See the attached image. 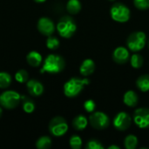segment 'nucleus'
Returning a JSON list of instances; mask_svg holds the SVG:
<instances>
[{"label": "nucleus", "instance_id": "obj_17", "mask_svg": "<svg viewBox=\"0 0 149 149\" xmlns=\"http://www.w3.org/2000/svg\"><path fill=\"white\" fill-rule=\"evenodd\" d=\"M87 124H88V120L86 117L82 114L76 116L72 120V127L78 131L84 130L87 127Z\"/></svg>", "mask_w": 149, "mask_h": 149}, {"label": "nucleus", "instance_id": "obj_14", "mask_svg": "<svg viewBox=\"0 0 149 149\" xmlns=\"http://www.w3.org/2000/svg\"><path fill=\"white\" fill-rule=\"evenodd\" d=\"M94 71H95V63L91 58L85 59L79 67L80 74L82 76H85V77L92 75L94 72Z\"/></svg>", "mask_w": 149, "mask_h": 149}, {"label": "nucleus", "instance_id": "obj_21", "mask_svg": "<svg viewBox=\"0 0 149 149\" xmlns=\"http://www.w3.org/2000/svg\"><path fill=\"white\" fill-rule=\"evenodd\" d=\"M124 145L127 149H135L138 145V138L134 134H129L125 138Z\"/></svg>", "mask_w": 149, "mask_h": 149}, {"label": "nucleus", "instance_id": "obj_15", "mask_svg": "<svg viewBox=\"0 0 149 149\" xmlns=\"http://www.w3.org/2000/svg\"><path fill=\"white\" fill-rule=\"evenodd\" d=\"M123 102L126 106L129 107H135L139 102V97L135 93V92L129 90L126 92V93L123 96Z\"/></svg>", "mask_w": 149, "mask_h": 149}, {"label": "nucleus", "instance_id": "obj_26", "mask_svg": "<svg viewBox=\"0 0 149 149\" xmlns=\"http://www.w3.org/2000/svg\"><path fill=\"white\" fill-rule=\"evenodd\" d=\"M46 46L50 50H56L59 46V40L53 36H48L46 39Z\"/></svg>", "mask_w": 149, "mask_h": 149}, {"label": "nucleus", "instance_id": "obj_16", "mask_svg": "<svg viewBox=\"0 0 149 149\" xmlns=\"http://www.w3.org/2000/svg\"><path fill=\"white\" fill-rule=\"evenodd\" d=\"M26 61L31 66L38 67L42 63V55L37 51H31L27 54Z\"/></svg>", "mask_w": 149, "mask_h": 149}, {"label": "nucleus", "instance_id": "obj_6", "mask_svg": "<svg viewBox=\"0 0 149 149\" xmlns=\"http://www.w3.org/2000/svg\"><path fill=\"white\" fill-rule=\"evenodd\" d=\"M21 100V96L15 91H6L0 95V105L6 109L17 107Z\"/></svg>", "mask_w": 149, "mask_h": 149}, {"label": "nucleus", "instance_id": "obj_31", "mask_svg": "<svg viewBox=\"0 0 149 149\" xmlns=\"http://www.w3.org/2000/svg\"><path fill=\"white\" fill-rule=\"evenodd\" d=\"M108 149H120V148L118 147V146H115V145H112V146H110Z\"/></svg>", "mask_w": 149, "mask_h": 149}, {"label": "nucleus", "instance_id": "obj_35", "mask_svg": "<svg viewBox=\"0 0 149 149\" xmlns=\"http://www.w3.org/2000/svg\"><path fill=\"white\" fill-rule=\"evenodd\" d=\"M109 1H114V0H109Z\"/></svg>", "mask_w": 149, "mask_h": 149}, {"label": "nucleus", "instance_id": "obj_32", "mask_svg": "<svg viewBox=\"0 0 149 149\" xmlns=\"http://www.w3.org/2000/svg\"><path fill=\"white\" fill-rule=\"evenodd\" d=\"M36 3H44V2H45L46 0H34Z\"/></svg>", "mask_w": 149, "mask_h": 149}, {"label": "nucleus", "instance_id": "obj_5", "mask_svg": "<svg viewBox=\"0 0 149 149\" xmlns=\"http://www.w3.org/2000/svg\"><path fill=\"white\" fill-rule=\"evenodd\" d=\"M147 44V36L143 31H134L131 33L127 40V45L131 52H140Z\"/></svg>", "mask_w": 149, "mask_h": 149}, {"label": "nucleus", "instance_id": "obj_11", "mask_svg": "<svg viewBox=\"0 0 149 149\" xmlns=\"http://www.w3.org/2000/svg\"><path fill=\"white\" fill-rule=\"evenodd\" d=\"M38 30L45 36H51L55 31V25L50 18L41 17L38 22Z\"/></svg>", "mask_w": 149, "mask_h": 149}, {"label": "nucleus", "instance_id": "obj_3", "mask_svg": "<svg viewBox=\"0 0 149 149\" xmlns=\"http://www.w3.org/2000/svg\"><path fill=\"white\" fill-rule=\"evenodd\" d=\"M57 31L62 38H70L77 31V24L75 20L69 16L62 17L57 24Z\"/></svg>", "mask_w": 149, "mask_h": 149}, {"label": "nucleus", "instance_id": "obj_23", "mask_svg": "<svg viewBox=\"0 0 149 149\" xmlns=\"http://www.w3.org/2000/svg\"><path fill=\"white\" fill-rule=\"evenodd\" d=\"M130 63H131L132 67H134L135 69H139V68L142 67V65H143V63H144L143 57L141 54L135 53L131 57Z\"/></svg>", "mask_w": 149, "mask_h": 149}, {"label": "nucleus", "instance_id": "obj_34", "mask_svg": "<svg viewBox=\"0 0 149 149\" xmlns=\"http://www.w3.org/2000/svg\"><path fill=\"white\" fill-rule=\"evenodd\" d=\"M148 48H149V40H148Z\"/></svg>", "mask_w": 149, "mask_h": 149}, {"label": "nucleus", "instance_id": "obj_9", "mask_svg": "<svg viewBox=\"0 0 149 149\" xmlns=\"http://www.w3.org/2000/svg\"><path fill=\"white\" fill-rule=\"evenodd\" d=\"M134 121L141 129L149 128V108L142 107L136 109L134 114Z\"/></svg>", "mask_w": 149, "mask_h": 149}, {"label": "nucleus", "instance_id": "obj_13", "mask_svg": "<svg viewBox=\"0 0 149 149\" xmlns=\"http://www.w3.org/2000/svg\"><path fill=\"white\" fill-rule=\"evenodd\" d=\"M26 88L30 94L33 96H40L44 93V86L41 82L37 79H29L26 82Z\"/></svg>", "mask_w": 149, "mask_h": 149}, {"label": "nucleus", "instance_id": "obj_19", "mask_svg": "<svg viewBox=\"0 0 149 149\" xmlns=\"http://www.w3.org/2000/svg\"><path fill=\"white\" fill-rule=\"evenodd\" d=\"M66 10L72 15L78 14L81 10L80 1L79 0H69L66 3Z\"/></svg>", "mask_w": 149, "mask_h": 149}, {"label": "nucleus", "instance_id": "obj_1", "mask_svg": "<svg viewBox=\"0 0 149 149\" xmlns=\"http://www.w3.org/2000/svg\"><path fill=\"white\" fill-rule=\"evenodd\" d=\"M65 62L61 56L58 54H50L45 59L40 72L44 73L46 72L49 73H58L65 69Z\"/></svg>", "mask_w": 149, "mask_h": 149}, {"label": "nucleus", "instance_id": "obj_22", "mask_svg": "<svg viewBox=\"0 0 149 149\" xmlns=\"http://www.w3.org/2000/svg\"><path fill=\"white\" fill-rule=\"evenodd\" d=\"M51 146L52 140L48 136H42L36 142V147L38 149H48L51 148Z\"/></svg>", "mask_w": 149, "mask_h": 149}, {"label": "nucleus", "instance_id": "obj_4", "mask_svg": "<svg viewBox=\"0 0 149 149\" xmlns=\"http://www.w3.org/2000/svg\"><path fill=\"white\" fill-rule=\"evenodd\" d=\"M110 15L113 20L119 23H126L129 20L131 12L126 4L122 3H116L111 7Z\"/></svg>", "mask_w": 149, "mask_h": 149}, {"label": "nucleus", "instance_id": "obj_29", "mask_svg": "<svg viewBox=\"0 0 149 149\" xmlns=\"http://www.w3.org/2000/svg\"><path fill=\"white\" fill-rule=\"evenodd\" d=\"M134 6L141 10H146L149 9V0H134Z\"/></svg>", "mask_w": 149, "mask_h": 149}, {"label": "nucleus", "instance_id": "obj_30", "mask_svg": "<svg viewBox=\"0 0 149 149\" xmlns=\"http://www.w3.org/2000/svg\"><path fill=\"white\" fill-rule=\"evenodd\" d=\"M96 104L93 100H88L84 103V108L87 113H93L95 110Z\"/></svg>", "mask_w": 149, "mask_h": 149}, {"label": "nucleus", "instance_id": "obj_2", "mask_svg": "<svg viewBox=\"0 0 149 149\" xmlns=\"http://www.w3.org/2000/svg\"><path fill=\"white\" fill-rule=\"evenodd\" d=\"M89 84V79L80 78H72L64 85V93L68 98H74L78 96L85 86Z\"/></svg>", "mask_w": 149, "mask_h": 149}, {"label": "nucleus", "instance_id": "obj_25", "mask_svg": "<svg viewBox=\"0 0 149 149\" xmlns=\"http://www.w3.org/2000/svg\"><path fill=\"white\" fill-rule=\"evenodd\" d=\"M15 79L19 83H26L29 80L28 72L24 69L18 70L15 74Z\"/></svg>", "mask_w": 149, "mask_h": 149}, {"label": "nucleus", "instance_id": "obj_28", "mask_svg": "<svg viewBox=\"0 0 149 149\" xmlns=\"http://www.w3.org/2000/svg\"><path fill=\"white\" fill-rule=\"evenodd\" d=\"M86 149H104V146L100 141L93 139L87 142L86 146Z\"/></svg>", "mask_w": 149, "mask_h": 149}, {"label": "nucleus", "instance_id": "obj_12", "mask_svg": "<svg viewBox=\"0 0 149 149\" xmlns=\"http://www.w3.org/2000/svg\"><path fill=\"white\" fill-rule=\"evenodd\" d=\"M129 58H130V54L128 50L123 46L117 47L113 52V59L115 63L119 65L126 64L129 60Z\"/></svg>", "mask_w": 149, "mask_h": 149}, {"label": "nucleus", "instance_id": "obj_27", "mask_svg": "<svg viewBox=\"0 0 149 149\" xmlns=\"http://www.w3.org/2000/svg\"><path fill=\"white\" fill-rule=\"evenodd\" d=\"M70 147L72 149H80L82 147V140L78 135H72L69 141Z\"/></svg>", "mask_w": 149, "mask_h": 149}, {"label": "nucleus", "instance_id": "obj_8", "mask_svg": "<svg viewBox=\"0 0 149 149\" xmlns=\"http://www.w3.org/2000/svg\"><path fill=\"white\" fill-rule=\"evenodd\" d=\"M90 125L96 130H104L109 127L110 120L103 112H95L89 117Z\"/></svg>", "mask_w": 149, "mask_h": 149}, {"label": "nucleus", "instance_id": "obj_10", "mask_svg": "<svg viewBox=\"0 0 149 149\" xmlns=\"http://www.w3.org/2000/svg\"><path fill=\"white\" fill-rule=\"evenodd\" d=\"M132 119L126 112H120L113 119V126L119 131H126L130 127Z\"/></svg>", "mask_w": 149, "mask_h": 149}, {"label": "nucleus", "instance_id": "obj_24", "mask_svg": "<svg viewBox=\"0 0 149 149\" xmlns=\"http://www.w3.org/2000/svg\"><path fill=\"white\" fill-rule=\"evenodd\" d=\"M11 83V77L8 72H0V88H7Z\"/></svg>", "mask_w": 149, "mask_h": 149}, {"label": "nucleus", "instance_id": "obj_20", "mask_svg": "<svg viewBox=\"0 0 149 149\" xmlns=\"http://www.w3.org/2000/svg\"><path fill=\"white\" fill-rule=\"evenodd\" d=\"M21 100L24 111L27 113H31L35 110V103L32 101V100L25 96H21Z\"/></svg>", "mask_w": 149, "mask_h": 149}, {"label": "nucleus", "instance_id": "obj_33", "mask_svg": "<svg viewBox=\"0 0 149 149\" xmlns=\"http://www.w3.org/2000/svg\"><path fill=\"white\" fill-rule=\"evenodd\" d=\"M2 113H3V111H2V108L0 107V117H1V115H2Z\"/></svg>", "mask_w": 149, "mask_h": 149}, {"label": "nucleus", "instance_id": "obj_18", "mask_svg": "<svg viewBox=\"0 0 149 149\" xmlns=\"http://www.w3.org/2000/svg\"><path fill=\"white\" fill-rule=\"evenodd\" d=\"M136 86L141 92L149 91V74H144L140 76L136 80Z\"/></svg>", "mask_w": 149, "mask_h": 149}, {"label": "nucleus", "instance_id": "obj_7", "mask_svg": "<svg viewBox=\"0 0 149 149\" xmlns=\"http://www.w3.org/2000/svg\"><path fill=\"white\" fill-rule=\"evenodd\" d=\"M68 130V125L66 120L62 117H55L49 123L50 133L56 137H61Z\"/></svg>", "mask_w": 149, "mask_h": 149}]
</instances>
